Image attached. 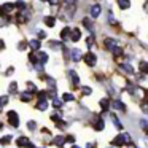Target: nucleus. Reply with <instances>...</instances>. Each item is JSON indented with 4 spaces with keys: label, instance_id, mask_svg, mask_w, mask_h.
<instances>
[{
    "label": "nucleus",
    "instance_id": "obj_11",
    "mask_svg": "<svg viewBox=\"0 0 148 148\" xmlns=\"http://www.w3.org/2000/svg\"><path fill=\"white\" fill-rule=\"evenodd\" d=\"M69 75H70V78H72V83H73L75 86H78V84H80V77L77 75V72L70 70V72H69Z\"/></svg>",
    "mask_w": 148,
    "mask_h": 148
},
{
    "label": "nucleus",
    "instance_id": "obj_48",
    "mask_svg": "<svg viewBox=\"0 0 148 148\" xmlns=\"http://www.w3.org/2000/svg\"><path fill=\"white\" fill-rule=\"evenodd\" d=\"M49 3H51V5H58L59 0H49Z\"/></svg>",
    "mask_w": 148,
    "mask_h": 148
},
{
    "label": "nucleus",
    "instance_id": "obj_17",
    "mask_svg": "<svg viewBox=\"0 0 148 148\" xmlns=\"http://www.w3.org/2000/svg\"><path fill=\"white\" fill-rule=\"evenodd\" d=\"M43 21H45V24H46L48 27H53V26L56 24V18H54V16H46Z\"/></svg>",
    "mask_w": 148,
    "mask_h": 148
},
{
    "label": "nucleus",
    "instance_id": "obj_19",
    "mask_svg": "<svg viewBox=\"0 0 148 148\" xmlns=\"http://www.w3.org/2000/svg\"><path fill=\"white\" fill-rule=\"evenodd\" d=\"M100 108H102V112H107V110L110 108V100L108 99H102V100H100Z\"/></svg>",
    "mask_w": 148,
    "mask_h": 148
},
{
    "label": "nucleus",
    "instance_id": "obj_22",
    "mask_svg": "<svg viewBox=\"0 0 148 148\" xmlns=\"http://www.w3.org/2000/svg\"><path fill=\"white\" fill-rule=\"evenodd\" d=\"M121 69H123L124 72H127L129 75L134 73V69H132V65H131V64H124V62H123V64H121Z\"/></svg>",
    "mask_w": 148,
    "mask_h": 148
},
{
    "label": "nucleus",
    "instance_id": "obj_50",
    "mask_svg": "<svg viewBox=\"0 0 148 148\" xmlns=\"http://www.w3.org/2000/svg\"><path fill=\"white\" fill-rule=\"evenodd\" d=\"M143 10L148 13V2H145V5H143Z\"/></svg>",
    "mask_w": 148,
    "mask_h": 148
},
{
    "label": "nucleus",
    "instance_id": "obj_29",
    "mask_svg": "<svg viewBox=\"0 0 148 148\" xmlns=\"http://www.w3.org/2000/svg\"><path fill=\"white\" fill-rule=\"evenodd\" d=\"M11 138H13L11 135H5V137H2V140H0V143H2V145H8V143L11 142Z\"/></svg>",
    "mask_w": 148,
    "mask_h": 148
},
{
    "label": "nucleus",
    "instance_id": "obj_42",
    "mask_svg": "<svg viewBox=\"0 0 148 148\" xmlns=\"http://www.w3.org/2000/svg\"><path fill=\"white\" fill-rule=\"evenodd\" d=\"M48 84L53 88V89H56V81L53 80V78H48Z\"/></svg>",
    "mask_w": 148,
    "mask_h": 148
},
{
    "label": "nucleus",
    "instance_id": "obj_47",
    "mask_svg": "<svg viewBox=\"0 0 148 148\" xmlns=\"http://www.w3.org/2000/svg\"><path fill=\"white\" fill-rule=\"evenodd\" d=\"M86 148H96V143H94V142H91V143L86 145Z\"/></svg>",
    "mask_w": 148,
    "mask_h": 148
},
{
    "label": "nucleus",
    "instance_id": "obj_3",
    "mask_svg": "<svg viewBox=\"0 0 148 148\" xmlns=\"http://www.w3.org/2000/svg\"><path fill=\"white\" fill-rule=\"evenodd\" d=\"M112 145H113V147H123V145H126V137H124V134L116 135V137L113 138Z\"/></svg>",
    "mask_w": 148,
    "mask_h": 148
},
{
    "label": "nucleus",
    "instance_id": "obj_40",
    "mask_svg": "<svg viewBox=\"0 0 148 148\" xmlns=\"http://www.w3.org/2000/svg\"><path fill=\"white\" fill-rule=\"evenodd\" d=\"M49 46H53V48H62V45L58 42H49Z\"/></svg>",
    "mask_w": 148,
    "mask_h": 148
},
{
    "label": "nucleus",
    "instance_id": "obj_34",
    "mask_svg": "<svg viewBox=\"0 0 148 148\" xmlns=\"http://www.w3.org/2000/svg\"><path fill=\"white\" fill-rule=\"evenodd\" d=\"M38 99L40 100H46V91H38Z\"/></svg>",
    "mask_w": 148,
    "mask_h": 148
},
{
    "label": "nucleus",
    "instance_id": "obj_41",
    "mask_svg": "<svg viewBox=\"0 0 148 148\" xmlns=\"http://www.w3.org/2000/svg\"><path fill=\"white\" fill-rule=\"evenodd\" d=\"M37 37H38V40H43L46 37V34L43 32V30H38V34H37Z\"/></svg>",
    "mask_w": 148,
    "mask_h": 148
},
{
    "label": "nucleus",
    "instance_id": "obj_43",
    "mask_svg": "<svg viewBox=\"0 0 148 148\" xmlns=\"http://www.w3.org/2000/svg\"><path fill=\"white\" fill-rule=\"evenodd\" d=\"M8 103V97L7 96H2V107H5Z\"/></svg>",
    "mask_w": 148,
    "mask_h": 148
},
{
    "label": "nucleus",
    "instance_id": "obj_7",
    "mask_svg": "<svg viewBox=\"0 0 148 148\" xmlns=\"http://www.w3.org/2000/svg\"><path fill=\"white\" fill-rule=\"evenodd\" d=\"M14 3H3L2 5V14H7V13H11L14 10Z\"/></svg>",
    "mask_w": 148,
    "mask_h": 148
},
{
    "label": "nucleus",
    "instance_id": "obj_51",
    "mask_svg": "<svg viewBox=\"0 0 148 148\" xmlns=\"http://www.w3.org/2000/svg\"><path fill=\"white\" fill-rule=\"evenodd\" d=\"M24 148H35V147H34V145H32V143H30V142H29V143H27V145H26V147H24Z\"/></svg>",
    "mask_w": 148,
    "mask_h": 148
},
{
    "label": "nucleus",
    "instance_id": "obj_15",
    "mask_svg": "<svg viewBox=\"0 0 148 148\" xmlns=\"http://www.w3.org/2000/svg\"><path fill=\"white\" fill-rule=\"evenodd\" d=\"M65 140H67L65 137H62V135H58V137L53 138V143L58 145V147H61V145H64V143H65Z\"/></svg>",
    "mask_w": 148,
    "mask_h": 148
},
{
    "label": "nucleus",
    "instance_id": "obj_14",
    "mask_svg": "<svg viewBox=\"0 0 148 148\" xmlns=\"http://www.w3.org/2000/svg\"><path fill=\"white\" fill-rule=\"evenodd\" d=\"M29 46L34 49V51H38L40 46H42V43H40V40H38V38H35V40H32V42L29 43Z\"/></svg>",
    "mask_w": 148,
    "mask_h": 148
},
{
    "label": "nucleus",
    "instance_id": "obj_20",
    "mask_svg": "<svg viewBox=\"0 0 148 148\" xmlns=\"http://www.w3.org/2000/svg\"><path fill=\"white\" fill-rule=\"evenodd\" d=\"M37 108L42 110V112H45V110L48 108V100H38V103H37Z\"/></svg>",
    "mask_w": 148,
    "mask_h": 148
},
{
    "label": "nucleus",
    "instance_id": "obj_38",
    "mask_svg": "<svg viewBox=\"0 0 148 148\" xmlns=\"http://www.w3.org/2000/svg\"><path fill=\"white\" fill-rule=\"evenodd\" d=\"M27 88H29V92H32V94L37 91L35 89V84H34V83H27Z\"/></svg>",
    "mask_w": 148,
    "mask_h": 148
},
{
    "label": "nucleus",
    "instance_id": "obj_23",
    "mask_svg": "<svg viewBox=\"0 0 148 148\" xmlns=\"http://www.w3.org/2000/svg\"><path fill=\"white\" fill-rule=\"evenodd\" d=\"M138 69H140V72H142V73H148V62L142 61L140 64H138Z\"/></svg>",
    "mask_w": 148,
    "mask_h": 148
},
{
    "label": "nucleus",
    "instance_id": "obj_10",
    "mask_svg": "<svg viewBox=\"0 0 148 148\" xmlns=\"http://www.w3.org/2000/svg\"><path fill=\"white\" fill-rule=\"evenodd\" d=\"M103 127H105V123H103L102 118H97L96 123H94V129L96 131H103Z\"/></svg>",
    "mask_w": 148,
    "mask_h": 148
},
{
    "label": "nucleus",
    "instance_id": "obj_6",
    "mask_svg": "<svg viewBox=\"0 0 148 148\" xmlns=\"http://www.w3.org/2000/svg\"><path fill=\"white\" fill-rule=\"evenodd\" d=\"M70 56H72V61H73V62H78L81 58H83V54H81V51H80L78 48H77V49H72Z\"/></svg>",
    "mask_w": 148,
    "mask_h": 148
},
{
    "label": "nucleus",
    "instance_id": "obj_30",
    "mask_svg": "<svg viewBox=\"0 0 148 148\" xmlns=\"http://www.w3.org/2000/svg\"><path fill=\"white\" fill-rule=\"evenodd\" d=\"M14 7H16L18 10H26V3H24L23 0H18L16 3H14Z\"/></svg>",
    "mask_w": 148,
    "mask_h": 148
},
{
    "label": "nucleus",
    "instance_id": "obj_25",
    "mask_svg": "<svg viewBox=\"0 0 148 148\" xmlns=\"http://www.w3.org/2000/svg\"><path fill=\"white\" fill-rule=\"evenodd\" d=\"M112 121H113V124H115L116 127H118L119 131H121V129H123V124H121V123H119L118 116H116V115H112Z\"/></svg>",
    "mask_w": 148,
    "mask_h": 148
},
{
    "label": "nucleus",
    "instance_id": "obj_9",
    "mask_svg": "<svg viewBox=\"0 0 148 148\" xmlns=\"http://www.w3.org/2000/svg\"><path fill=\"white\" fill-rule=\"evenodd\" d=\"M112 107L115 110H119V112H126V107H124V103H123L121 100H113Z\"/></svg>",
    "mask_w": 148,
    "mask_h": 148
},
{
    "label": "nucleus",
    "instance_id": "obj_35",
    "mask_svg": "<svg viewBox=\"0 0 148 148\" xmlns=\"http://www.w3.org/2000/svg\"><path fill=\"white\" fill-rule=\"evenodd\" d=\"M92 43H94V35H89L86 38V45L88 46H92Z\"/></svg>",
    "mask_w": 148,
    "mask_h": 148
},
{
    "label": "nucleus",
    "instance_id": "obj_24",
    "mask_svg": "<svg viewBox=\"0 0 148 148\" xmlns=\"http://www.w3.org/2000/svg\"><path fill=\"white\" fill-rule=\"evenodd\" d=\"M30 99H32V92H29V91L21 94V100H23V102H29Z\"/></svg>",
    "mask_w": 148,
    "mask_h": 148
},
{
    "label": "nucleus",
    "instance_id": "obj_33",
    "mask_svg": "<svg viewBox=\"0 0 148 148\" xmlns=\"http://www.w3.org/2000/svg\"><path fill=\"white\" fill-rule=\"evenodd\" d=\"M81 92H83L84 96H89V94L92 92V89H91L89 86H83V88H81Z\"/></svg>",
    "mask_w": 148,
    "mask_h": 148
},
{
    "label": "nucleus",
    "instance_id": "obj_54",
    "mask_svg": "<svg viewBox=\"0 0 148 148\" xmlns=\"http://www.w3.org/2000/svg\"><path fill=\"white\" fill-rule=\"evenodd\" d=\"M40 2H46V0H40Z\"/></svg>",
    "mask_w": 148,
    "mask_h": 148
},
{
    "label": "nucleus",
    "instance_id": "obj_4",
    "mask_svg": "<svg viewBox=\"0 0 148 148\" xmlns=\"http://www.w3.org/2000/svg\"><path fill=\"white\" fill-rule=\"evenodd\" d=\"M100 11H102V8H100V5H99V3H94V5H91V8H89V13H91V16H92V18H99Z\"/></svg>",
    "mask_w": 148,
    "mask_h": 148
},
{
    "label": "nucleus",
    "instance_id": "obj_53",
    "mask_svg": "<svg viewBox=\"0 0 148 148\" xmlns=\"http://www.w3.org/2000/svg\"><path fill=\"white\" fill-rule=\"evenodd\" d=\"M72 148H80V147H77V145H73V147H72Z\"/></svg>",
    "mask_w": 148,
    "mask_h": 148
},
{
    "label": "nucleus",
    "instance_id": "obj_13",
    "mask_svg": "<svg viewBox=\"0 0 148 148\" xmlns=\"http://www.w3.org/2000/svg\"><path fill=\"white\" fill-rule=\"evenodd\" d=\"M37 56H38V62H42V64L48 62V54L45 51H37Z\"/></svg>",
    "mask_w": 148,
    "mask_h": 148
},
{
    "label": "nucleus",
    "instance_id": "obj_32",
    "mask_svg": "<svg viewBox=\"0 0 148 148\" xmlns=\"http://www.w3.org/2000/svg\"><path fill=\"white\" fill-rule=\"evenodd\" d=\"M29 61L32 62L34 65H35L37 62H38V56H35V54H34V53H30V54H29Z\"/></svg>",
    "mask_w": 148,
    "mask_h": 148
},
{
    "label": "nucleus",
    "instance_id": "obj_1",
    "mask_svg": "<svg viewBox=\"0 0 148 148\" xmlns=\"http://www.w3.org/2000/svg\"><path fill=\"white\" fill-rule=\"evenodd\" d=\"M8 121H10V124L13 126V127H18L19 126V118H18V113L16 112H8Z\"/></svg>",
    "mask_w": 148,
    "mask_h": 148
},
{
    "label": "nucleus",
    "instance_id": "obj_49",
    "mask_svg": "<svg viewBox=\"0 0 148 148\" xmlns=\"http://www.w3.org/2000/svg\"><path fill=\"white\" fill-rule=\"evenodd\" d=\"M24 46H26V43H24V42H21V43H19V46H18V48H19V49H23Z\"/></svg>",
    "mask_w": 148,
    "mask_h": 148
},
{
    "label": "nucleus",
    "instance_id": "obj_37",
    "mask_svg": "<svg viewBox=\"0 0 148 148\" xmlns=\"http://www.w3.org/2000/svg\"><path fill=\"white\" fill-rule=\"evenodd\" d=\"M113 54H115V56H123V49H121V48H118V46H116V48L113 49Z\"/></svg>",
    "mask_w": 148,
    "mask_h": 148
},
{
    "label": "nucleus",
    "instance_id": "obj_44",
    "mask_svg": "<svg viewBox=\"0 0 148 148\" xmlns=\"http://www.w3.org/2000/svg\"><path fill=\"white\" fill-rule=\"evenodd\" d=\"M51 119H53V121H56V123H59V121H61V116H59V115H51Z\"/></svg>",
    "mask_w": 148,
    "mask_h": 148
},
{
    "label": "nucleus",
    "instance_id": "obj_8",
    "mask_svg": "<svg viewBox=\"0 0 148 148\" xmlns=\"http://www.w3.org/2000/svg\"><path fill=\"white\" fill-rule=\"evenodd\" d=\"M70 37H72V29L70 27H64V29L61 30V38L67 40V38H70Z\"/></svg>",
    "mask_w": 148,
    "mask_h": 148
},
{
    "label": "nucleus",
    "instance_id": "obj_45",
    "mask_svg": "<svg viewBox=\"0 0 148 148\" xmlns=\"http://www.w3.org/2000/svg\"><path fill=\"white\" fill-rule=\"evenodd\" d=\"M108 19H110V24H112V26H115V24H116V21L113 19V14L112 13H108Z\"/></svg>",
    "mask_w": 148,
    "mask_h": 148
},
{
    "label": "nucleus",
    "instance_id": "obj_21",
    "mask_svg": "<svg viewBox=\"0 0 148 148\" xmlns=\"http://www.w3.org/2000/svg\"><path fill=\"white\" fill-rule=\"evenodd\" d=\"M27 143H29V138H27V137H19V138L16 140V145H18V147H26Z\"/></svg>",
    "mask_w": 148,
    "mask_h": 148
},
{
    "label": "nucleus",
    "instance_id": "obj_46",
    "mask_svg": "<svg viewBox=\"0 0 148 148\" xmlns=\"http://www.w3.org/2000/svg\"><path fill=\"white\" fill-rule=\"evenodd\" d=\"M62 51H64V56H65V58H69V48H65V46H62Z\"/></svg>",
    "mask_w": 148,
    "mask_h": 148
},
{
    "label": "nucleus",
    "instance_id": "obj_28",
    "mask_svg": "<svg viewBox=\"0 0 148 148\" xmlns=\"http://www.w3.org/2000/svg\"><path fill=\"white\" fill-rule=\"evenodd\" d=\"M73 99H75V97L72 96L70 92H65L64 96H62V100H64V102H72V100H73Z\"/></svg>",
    "mask_w": 148,
    "mask_h": 148
},
{
    "label": "nucleus",
    "instance_id": "obj_31",
    "mask_svg": "<svg viewBox=\"0 0 148 148\" xmlns=\"http://www.w3.org/2000/svg\"><path fill=\"white\" fill-rule=\"evenodd\" d=\"M140 127L145 132H148V119H140Z\"/></svg>",
    "mask_w": 148,
    "mask_h": 148
},
{
    "label": "nucleus",
    "instance_id": "obj_16",
    "mask_svg": "<svg viewBox=\"0 0 148 148\" xmlns=\"http://www.w3.org/2000/svg\"><path fill=\"white\" fill-rule=\"evenodd\" d=\"M118 7L121 8V10H127V8L131 7V2H129V0H118Z\"/></svg>",
    "mask_w": 148,
    "mask_h": 148
},
{
    "label": "nucleus",
    "instance_id": "obj_52",
    "mask_svg": "<svg viewBox=\"0 0 148 148\" xmlns=\"http://www.w3.org/2000/svg\"><path fill=\"white\" fill-rule=\"evenodd\" d=\"M73 140H75V138L72 137V135H69V137H67V142H73Z\"/></svg>",
    "mask_w": 148,
    "mask_h": 148
},
{
    "label": "nucleus",
    "instance_id": "obj_36",
    "mask_svg": "<svg viewBox=\"0 0 148 148\" xmlns=\"http://www.w3.org/2000/svg\"><path fill=\"white\" fill-rule=\"evenodd\" d=\"M27 127H29L30 131H35V127H37L35 121H29V123H27Z\"/></svg>",
    "mask_w": 148,
    "mask_h": 148
},
{
    "label": "nucleus",
    "instance_id": "obj_12",
    "mask_svg": "<svg viewBox=\"0 0 148 148\" xmlns=\"http://www.w3.org/2000/svg\"><path fill=\"white\" fill-rule=\"evenodd\" d=\"M80 38H81V30H80V29H73V30H72L70 40H72V42H78Z\"/></svg>",
    "mask_w": 148,
    "mask_h": 148
},
{
    "label": "nucleus",
    "instance_id": "obj_5",
    "mask_svg": "<svg viewBox=\"0 0 148 148\" xmlns=\"http://www.w3.org/2000/svg\"><path fill=\"white\" fill-rule=\"evenodd\" d=\"M103 45H105L107 49H110V51H113V49L116 48V40L115 38H105V42H103Z\"/></svg>",
    "mask_w": 148,
    "mask_h": 148
},
{
    "label": "nucleus",
    "instance_id": "obj_2",
    "mask_svg": "<svg viewBox=\"0 0 148 148\" xmlns=\"http://www.w3.org/2000/svg\"><path fill=\"white\" fill-rule=\"evenodd\" d=\"M84 62H86L89 67H94V65H96V62H97L96 54H94V53H88V54L84 56Z\"/></svg>",
    "mask_w": 148,
    "mask_h": 148
},
{
    "label": "nucleus",
    "instance_id": "obj_18",
    "mask_svg": "<svg viewBox=\"0 0 148 148\" xmlns=\"http://www.w3.org/2000/svg\"><path fill=\"white\" fill-rule=\"evenodd\" d=\"M83 26L86 27L88 30H91V32H92V29H94V26H92V21L89 19V18H84L83 19Z\"/></svg>",
    "mask_w": 148,
    "mask_h": 148
},
{
    "label": "nucleus",
    "instance_id": "obj_39",
    "mask_svg": "<svg viewBox=\"0 0 148 148\" xmlns=\"http://www.w3.org/2000/svg\"><path fill=\"white\" fill-rule=\"evenodd\" d=\"M142 112L148 115V102H143V103H142Z\"/></svg>",
    "mask_w": 148,
    "mask_h": 148
},
{
    "label": "nucleus",
    "instance_id": "obj_26",
    "mask_svg": "<svg viewBox=\"0 0 148 148\" xmlns=\"http://www.w3.org/2000/svg\"><path fill=\"white\" fill-rule=\"evenodd\" d=\"M53 107H54V108H61V107H62V100L58 99V97H53Z\"/></svg>",
    "mask_w": 148,
    "mask_h": 148
},
{
    "label": "nucleus",
    "instance_id": "obj_27",
    "mask_svg": "<svg viewBox=\"0 0 148 148\" xmlns=\"http://www.w3.org/2000/svg\"><path fill=\"white\" fill-rule=\"evenodd\" d=\"M8 91H10V94H14L18 91V83L16 81H13V83H10V88H8Z\"/></svg>",
    "mask_w": 148,
    "mask_h": 148
}]
</instances>
